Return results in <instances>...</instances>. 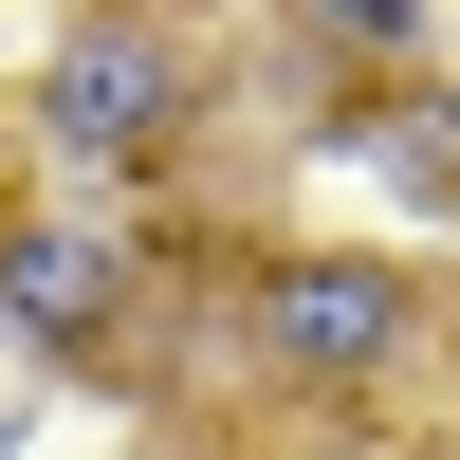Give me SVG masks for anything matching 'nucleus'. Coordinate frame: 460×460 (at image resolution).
I'll list each match as a JSON object with an SVG mask.
<instances>
[{"label": "nucleus", "mask_w": 460, "mask_h": 460, "mask_svg": "<svg viewBox=\"0 0 460 460\" xmlns=\"http://www.w3.org/2000/svg\"><path fill=\"white\" fill-rule=\"evenodd\" d=\"M37 129H56V166H93V184L166 166V129H184V56H166L147 19H74L56 56H37Z\"/></svg>", "instance_id": "1"}, {"label": "nucleus", "mask_w": 460, "mask_h": 460, "mask_svg": "<svg viewBox=\"0 0 460 460\" xmlns=\"http://www.w3.org/2000/svg\"><path fill=\"white\" fill-rule=\"evenodd\" d=\"M258 350H277L295 387H387V368L424 350V277H405V258H277V277H258Z\"/></svg>", "instance_id": "2"}, {"label": "nucleus", "mask_w": 460, "mask_h": 460, "mask_svg": "<svg viewBox=\"0 0 460 460\" xmlns=\"http://www.w3.org/2000/svg\"><path fill=\"white\" fill-rule=\"evenodd\" d=\"M0 314H19V350L111 368V332H129V221L111 203H19L0 221Z\"/></svg>", "instance_id": "3"}, {"label": "nucleus", "mask_w": 460, "mask_h": 460, "mask_svg": "<svg viewBox=\"0 0 460 460\" xmlns=\"http://www.w3.org/2000/svg\"><path fill=\"white\" fill-rule=\"evenodd\" d=\"M368 166H405V184H460V111H442V93L368 111Z\"/></svg>", "instance_id": "4"}, {"label": "nucleus", "mask_w": 460, "mask_h": 460, "mask_svg": "<svg viewBox=\"0 0 460 460\" xmlns=\"http://www.w3.org/2000/svg\"><path fill=\"white\" fill-rule=\"evenodd\" d=\"M332 19H350L368 56H424V0H332Z\"/></svg>", "instance_id": "5"}]
</instances>
